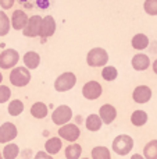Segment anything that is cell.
<instances>
[{
	"label": "cell",
	"mask_w": 157,
	"mask_h": 159,
	"mask_svg": "<svg viewBox=\"0 0 157 159\" xmlns=\"http://www.w3.org/2000/svg\"><path fill=\"white\" fill-rule=\"evenodd\" d=\"M7 112H8V115L14 116V117L19 116L24 112V103H22V101H19V99H13L7 106Z\"/></svg>",
	"instance_id": "23"
},
{
	"label": "cell",
	"mask_w": 157,
	"mask_h": 159,
	"mask_svg": "<svg viewBox=\"0 0 157 159\" xmlns=\"http://www.w3.org/2000/svg\"><path fill=\"white\" fill-rule=\"evenodd\" d=\"M3 158L4 159H15L19 155V147L17 144L8 143L6 144V147L3 148Z\"/></svg>",
	"instance_id": "24"
},
{
	"label": "cell",
	"mask_w": 157,
	"mask_h": 159,
	"mask_svg": "<svg viewBox=\"0 0 157 159\" xmlns=\"http://www.w3.org/2000/svg\"><path fill=\"white\" fill-rule=\"evenodd\" d=\"M11 98V91L7 85H0V103H6Z\"/></svg>",
	"instance_id": "30"
},
{
	"label": "cell",
	"mask_w": 157,
	"mask_h": 159,
	"mask_svg": "<svg viewBox=\"0 0 157 159\" xmlns=\"http://www.w3.org/2000/svg\"><path fill=\"white\" fill-rule=\"evenodd\" d=\"M22 60H24V64L27 69L35 70V69H38L39 64H40V56H39V53L33 52V50H29V52H27L24 55Z\"/></svg>",
	"instance_id": "16"
},
{
	"label": "cell",
	"mask_w": 157,
	"mask_h": 159,
	"mask_svg": "<svg viewBox=\"0 0 157 159\" xmlns=\"http://www.w3.org/2000/svg\"><path fill=\"white\" fill-rule=\"evenodd\" d=\"M81 159H89V158H81Z\"/></svg>",
	"instance_id": "37"
},
{
	"label": "cell",
	"mask_w": 157,
	"mask_h": 159,
	"mask_svg": "<svg viewBox=\"0 0 157 159\" xmlns=\"http://www.w3.org/2000/svg\"><path fill=\"white\" fill-rule=\"evenodd\" d=\"M18 135V130H17L15 124L11 121H6L0 126V144H8L17 138Z\"/></svg>",
	"instance_id": "10"
},
{
	"label": "cell",
	"mask_w": 157,
	"mask_h": 159,
	"mask_svg": "<svg viewBox=\"0 0 157 159\" xmlns=\"http://www.w3.org/2000/svg\"><path fill=\"white\" fill-rule=\"evenodd\" d=\"M99 116L104 124H111L117 117V109L113 105L106 103L99 109Z\"/></svg>",
	"instance_id": "14"
},
{
	"label": "cell",
	"mask_w": 157,
	"mask_h": 159,
	"mask_svg": "<svg viewBox=\"0 0 157 159\" xmlns=\"http://www.w3.org/2000/svg\"><path fill=\"white\" fill-rule=\"evenodd\" d=\"M143 10L147 16H157V0H145Z\"/></svg>",
	"instance_id": "29"
},
{
	"label": "cell",
	"mask_w": 157,
	"mask_h": 159,
	"mask_svg": "<svg viewBox=\"0 0 157 159\" xmlns=\"http://www.w3.org/2000/svg\"><path fill=\"white\" fill-rule=\"evenodd\" d=\"M85 124H86V129H88L89 131L95 133V131H99V130L102 129L103 121H102V119H100L99 115H95V113H92V115H89L88 117H86Z\"/></svg>",
	"instance_id": "19"
},
{
	"label": "cell",
	"mask_w": 157,
	"mask_h": 159,
	"mask_svg": "<svg viewBox=\"0 0 157 159\" xmlns=\"http://www.w3.org/2000/svg\"><path fill=\"white\" fill-rule=\"evenodd\" d=\"M103 93V88L100 85V82L97 81H88L82 87V95L88 101H96L97 98H100Z\"/></svg>",
	"instance_id": "9"
},
{
	"label": "cell",
	"mask_w": 157,
	"mask_h": 159,
	"mask_svg": "<svg viewBox=\"0 0 157 159\" xmlns=\"http://www.w3.org/2000/svg\"><path fill=\"white\" fill-rule=\"evenodd\" d=\"M71 117H72V110H71V107L67 106V105H60V106H57L52 115V120L56 126H64V124H67L71 120Z\"/></svg>",
	"instance_id": "6"
},
{
	"label": "cell",
	"mask_w": 157,
	"mask_h": 159,
	"mask_svg": "<svg viewBox=\"0 0 157 159\" xmlns=\"http://www.w3.org/2000/svg\"><path fill=\"white\" fill-rule=\"evenodd\" d=\"M31 81V71L27 67H14L10 73V82L11 85L14 87H18V88H22V87H27Z\"/></svg>",
	"instance_id": "3"
},
{
	"label": "cell",
	"mask_w": 157,
	"mask_h": 159,
	"mask_svg": "<svg viewBox=\"0 0 157 159\" xmlns=\"http://www.w3.org/2000/svg\"><path fill=\"white\" fill-rule=\"evenodd\" d=\"M131 159H146L143 157V155H141V154H134L132 157H131Z\"/></svg>",
	"instance_id": "33"
},
{
	"label": "cell",
	"mask_w": 157,
	"mask_h": 159,
	"mask_svg": "<svg viewBox=\"0 0 157 159\" xmlns=\"http://www.w3.org/2000/svg\"><path fill=\"white\" fill-rule=\"evenodd\" d=\"M31 115L35 119H45L47 116V105L43 102H35L31 106Z\"/></svg>",
	"instance_id": "20"
},
{
	"label": "cell",
	"mask_w": 157,
	"mask_h": 159,
	"mask_svg": "<svg viewBox=\"0 0 157 159\" xmlns=\"http://www.w3.org/2000/svg\"><path fill=\"white\" fill-rule=\"evenodd\" d=\"M131 64H132L134 70H136V71H145L150 67V59L145 53H138L132 57Z\"/></svg>",
	"instance_id": "15"
},
{
	"label": "cell",
	"mask_w": 157,
	"mask_h": 159,
	"mask_svg": "<svg viewBox=\"0 0 157 159\" xmlns=\"http://www.w3.org/2000/svg\"><path fill=\"white\" fill-rule=\"evenodd\" d=\"M0 159H4V158H3V154H2V152H0Z\"/></svg>",
	"instance_id": "36"
},
{
	"label": "cell",
	"mask_w": 157,
	"mask_h": 159,
	"mask_svg": "<svg viewBox=\"0 0 157 159\" xmlns=\"http://www.w3.org/2000/svg\"><path fill=\"white\" fill-rule=\"evenodd\" d=\"M131 45L135 50H143L149 46V38L145 34H136L131 39Z\"/></svg>",
	"instance_id": "18"
},
{
	"label": "cell",
	"mask_w": 157,
	"mask_h": 159,
	"mask_svg": "<svg viewBox=\"0 0 157 159\" xmlns=\"http://www.w3.org/2000/svg\"><path fill=\"white\" fill-rule=\"evenodd\" d=\"M2 82H3V74L0 73V85H2Z\"/></svg>",
	"instance_id": "35"
},
{
	"label": "cell",
	"mask_w": 157,
	"mask_h": 159,
	"mask_svg": "<svg viewBox=\"0 0 157 159\" xmlns=\"http://www.w3.org/2000/svg\"><path fill=\"white\" fill-rule=\"evenodd\" d=\"M33 159H53V157L50 154H47L46 151H39Z\"/></svg>",
	"instance_id": "32"
},
{
	"label": "cell",
	"mask_w": 157,
	"mask_h": 159,
	"mask_svg": "<svg viewBox=\"0 0 157 159\" xmlns=\"http://www.w3.org/2000/svg\"><path fill=\"white\" fill-rule=\"evenodd\" d=\"M67 159H81V155H82V147L79 144L72 143L71 145H68L64 151Z\"/></svg>",
	"instance_id": "21"
},
{
	"label": "cell",
	"mask_w": 157,
	"mask_h": 159,
	"mask_svg": "<svg viewBox=\"0 0 157 159\" xmlns=\"http://www.w3.org/2000/svg\"><path fill=\"white\" fill-rule=\"evenodd\" d=\"M132 99H134V102H136L139 105L149 102L152 99V89H150V87H147V85H139V87H136L132 92Z\"/></svg>",
	"instance_id": "12"
},
{
	"label": "cell",
	"mask_w": 157,
	"mask_h": 159,
	"mask_svg": "<svg viewBox=\"0 0 157 159\" xmlns=\"http://www.w3.org/2000/svg\"><path fill=\"white\" fill-rule=\"evenodd\" d=\"M29 17L27 16V13L22 10H14L13 16H11V27L15 31H22L27 25Z\"/></svg>",
	"instance_id": "13"
},
{
	"label": "cell",
	"mask_w": 157,
	"mask_h": 159,
	"mask_svg": "<svg viewBox=\"0 0 157 159\" xmlns=\"http://www.w3.org/2000/svg\"><path fill=\"white\" fill-rule=\"evenodd\" d=\"M152 67H153V71H155V74H157V59H156L155 61H153Z\"/></svg>",
	"instance_id": "34"
},
{
	"label": "cell",
	"mask_w": 157,
	"mask_h": 159,
	"mask_svg": "<svg viewBox=\"0 0 157 159\" xmlns=\"http://www.w3.org/2000/svg\"><path fill=\"white\" fill-rule=\"evenodd\" d=\"M14 3H15V0H0V7L3 10H10L14 6Z\"/></svg>",
	"instance_id": "31"
},
{
	"label": "cell",
	"mask_w": 157,
	"mask_h": 159,
	"mask_svg": "<svg viewBox=\"0 0 157 159\" xmlns=\"http://www.w3.org/2000/svg\"><path fill=\"white\" fill-rule=\"evenodd\" d=\"M61 148H63V143H61V138L58 137L49 138L46 141V144H45V151L50 155H57Z\"/></svg>",
	"instance_id": "17"
},
{
	"label": "cell",
	"mask_w": 157,
	"mask_h": 159,
	"mask_svg": "<svg viewBox=\"0 0 157 159\" xmlns=\"http://www.w3.org/2000/svg\"><path fill=\"white\" fill-rule=\"evenodd\" d=\"M56 21L53 18V16H46L42 18V25H40V36L42 39H46V38H50V36L54 35L56 32Z\"/></svg>",
	"instance_id": "11"
},
{
	"label": "cell",
	"mask_w": 157,
	"mask_h": 159,
	"mask_svg": "<svg viewBox=\"0 0 157 159\" xmlns=\"http://www.w3.org/2000/svg\"><path fill=\"white\" fill-rule=\"evenodd\" d=\"M11 28V21L8 18V16L6 14V11L0 10V36H6L10 32Z\"/></svg>",
	"instance_id": "25"
},
{
	"label": "cell",
	"mask_w": 157,
	"mask_h": 159,
	"mask_svg": "<svg viewBox=\"0 0 157 159\" xmlns=\"http://www.w3.org/2000/svg\"><path fill=\"white\" fill-rule=\"evenodd\" d=\"M92 159H111V154H110V149L107 147H95L92 149Z\"/></svg>",
	"instance_id": "26"
},
{
	"label": "cell",
	"mask_w": 157,
	"mask_h": 159,
	"mask_svg": "<svg viewBox=\"0 0 157 159\" xmlns=\"http://www.w3.org/2000/svg\"><path fill=\"white\" fill-rule=\"evenodd\" d=\"M42 18L43 17L40 16H32L29 17L25 28L22 30V34L27 38H36L40 34V25H42Z\"/></svg>",
	"instance_id": "8"
},
{
	"label": "cell",
	"mask_w": 157,
	"mask_h": 159,
	"mask_svg": "<svg viewBox=\"0 0 157 159\" xmlns=\"http://www.w3.org/2000/svg\"><path fill=\"white\" fill-rule=\"evenodd\" d=\"M143 157L146 159H157V140H152L145 145Z\"/></svg>",
	"instance_id": "27"
},
{
	"label": "cell",
	"mask_w": 157,
	"mask_h": 159,
	"mask_svg": "<svg viewBox=\"0 0 157 159\" xmlns=\"http://www.w3.org/2000/svg\"><path fill=\"white\" fill-rule=\"evenodd\" d=\"M147 121V113L145 110H135L131 115V123L136 127H142L145 126Z\"/></svg>",
	"instance_id": "22"
},
{
	"label": "cell",
	"mask_w": 157,
	"mask_h": 159,
	"mask_svg": "<svg viewBox=\"0 0 157 159\" xmlns=\"http://www.w3.org/2000/svg\"><path fill=\"white\" fill-rule=\"evenodd\" d=\"M79 135H81V130L77 124L67 123L58 129V137L66 141H70V143H75L79 138Z\"/></svg>",
	"instance_id": "7"
},
{
	"label": "cell",
	"mask_w": 157,
	"mask_h": 159,
	"mask_svg": "<svg viewBox=\"0 0 157 159\" xmlns=\"http://www.w3.org/2000/svg\"><path fill=\"white\" fill-rule=\"evenodd\" d=\"M19 61V53L15 49H4L0 53V69L10 70L17 66Z\"/></svg>",
	"instance_id": "5"
},
{
	"label": "cell",
	"mask_w": 157,
	"mask_h": 159,
	"mask_svg": "<svg viewBox=\"0 0 157 159\" xmlns=\"http://www.w3.org/2000/svg\"><path fill=\"white\" fill-rule=\"evenodd\" d=\"M102 77L106 81H114L117 77H118V71L114 66H104L102 70Z\"/></svg>",
	"instance_id": "28"
},
{
	"label": "cell",
	"mask_w": 157,
	"mask_h": 159,
	"mask_svg": "<svg viewBox=\"0 0 157 159\" xmlns=\"http://www.w3.org/2000/svg\"><path fill=\"white\" fill-rule=\"evenodd\" d=\"M108 61V53L103 48H93L86 55V63L89 67H104Z\"/></svg>",
	"instance_id": "2"
},
{
	"label": "cell",
	"mask_w": 157,
	"mask_h": 159,
	"mask_svg": "<svg viewBox=\"0 0 157 159\" xmlns=\"http://www.w3.org/2000/svg\"><path fill=\"white\" fill-rule=\"evenodd\" d=\"M111 149L116 152L117 155L125 157L134 149V138L128 134H120L114 138Z\"/></svg>",
	"instance_id": "1"
},
{
	"label": "cell",
	"mask_w": 157,
	"mask_h": 159,
	"mask_svg": "<svg viewBox=\"0 0 157 159\" xmlns=\"http://www.w3.org/2000/svg\"><path fill=\"white\" fill-rule=\"evenodd\" d=\"M77 84V75L71 71H67L60 74L54 81V89L57 92H67V91L72 89Z\"/></svg>",
	"instance_id": "4"
}]
</instances>
